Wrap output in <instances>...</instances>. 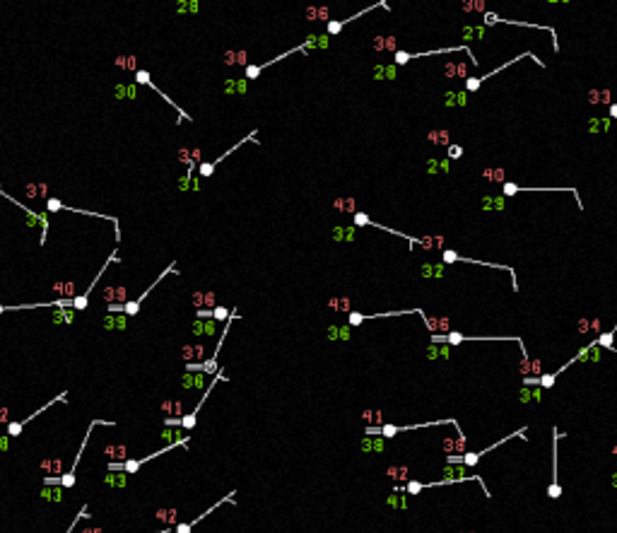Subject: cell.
Instances as JSON below:
<instances>
[{"mask_svg":"<svg viewBox=\"0 0 617 533\" xmlns=\"http://www.w3.org/2000/svg\"><path fill=\"white\" fill-rule=\"evenodd\" d=\"M439 425H453L458 427V420L456 417H446V420H434V422H415V425H367L364 427V434L369 437H383V439H391L400 432H412V430H424V427H439Z\"/></svg>","mask_w":617,"mask_h":533,"instance_id":"1","label":"cell"},{"mask_svg":"<svg viewBox=\"0 0 617 533\" xmlns=\"http://www.w3.org/2000/svg\"><path fill=\"white\" fill-rule=\"evenodd\" d=\"M169 273H176V263H169V266H166L164 270L159 273V278H157V280H155L152 285L147 287V289H145V292H142V294H140L138 299H125V302H119V304H116V302H109V314H125V316H130V319H133V316H138V311H140L142 302L147 299V294H150V292H152L155 287L159 285V283L164 280V278L169 275Z\"/></svg>","mask_w":617,"mask_h":533,"instance_id":"2","label":"cell"},{"mask_svg":"<svg viewBox=\"0 0 617 533\" xmlns=\"http://www.w3.org/2000/svg\"><path fill=\"white\" fill-rule=\"evenodd\" d=\"M460 51H465L468 56H470V61H473V68H478V58L473 56V48L470 46H446V48H429V51H415V53H410V51H396V68H400V65H405V63H410V61H415V58H427V56H441V53H460Z\"/></svg>","mask_w":617,"mask_h":533,"instance_id":"3","label":"cell"},{"mask_svg":"<svg viewBox=\"0 0 617 533\" xmlns=\"http://www.w3.org/2000/svg\"><path fill=\"white\" fill-rule=\"evenodd\" d=\"M441 263L444 266H451V263H473V266H485V268H497V270H506L511 273V287L514 292H518V283H516V270L511 266H504V263H494V261H475V258H468V256H460L451 248H441Z\"/></svg>","mask_w":617,"mask_h":533,"instance_id":"4","label":"cell"},{"mask_svg":"<svg viewBox=\"0 0 617 533\" xmlns=\"http://www.w3.org/2000/svg\"><path fill=\"white\" fill-rule=\"evenodd\" d=\"M547 193V191H559V193H572L574 196L576 205H578V210H583V203H581V198H578V191L572 188V186H518V184H514V181H506L504 186H501V196L504 198H509V196H516V193Z\"/></svg>","mask_w":617,"mask_h":533,"instance_id":"5","label":"cell"},{"mask_svg":"<svg viewBox=\"0 0 617 533\" xmlns=\"http://www.w3.org/2000/svg\"><path fill=\"white\" fill-rule=\"evenodd\" d=\"M97 425L111 427L114 422H111V420H92V422H89V427H87V432H84V437H82V444H80V449H78V453H75L73 468H70L68 473H63V475H60V480H58V485H60L63 490H70V488L75 485V480H78V463H80V458H82V451H84V447H87V442H89V434H92V430H94Z\"/></svg>","mask_w":617,"mask_h":533,"instance_id":"6","label":"cell"},{"mask_svg":"<svg viewBox=\"0 0 617 533\" xmlns=\"http://www.w3.org/2000/svg\"><path fill=\"white\" fill-rule=\"evenodd\" d=\"M523 58H531V61H535V63H537V68H545V63H542V61H540V58H537V56H533V53H531V51H523V53H518V56H514V58H511V61H506V63H501V65H499V68H494L492 73H485V75H478V78H468V80H465V92H468V94H470V92H478V89H480V84H482V82H487V80H490V78H492V75H499V73H501V70H506V68H511V65H514V63H518V61H523Z\"/></svg>","mask_w":617,"mask_h":533,"instance_id":"7","label":"cell"},{"mask_svg":"<svg viewBox=\"0 0 617 533\" xmlns=\"http://www.w3.org/2000/svg\"><path fill=\"white\" fill-rule=\"evenodd\" d=\"M46 210H48V212L68 210V212H78V215H87V217H101V220H109V222H114V227H116V242H121V225H119V217H114V215H104V212H89V210H82V207H70V205L60 203L58 198H48V201H46Z\"/></svg>","mask_w":617,"mask_h":533,"instance_id":"8","label":"cell"},{"mask_svg":"<svg viewBox=\"0 0 617 533\" xmlns=\"http://www.w3.org/2000/svg\"><path fill=\"white\" fill-rule=\"evenodd\" d=\"M56 403H68V391H60L58 396H53V398H51L48 403H43L41 408H39V410H34L32 415H27L24 420H17V422H7V432H5V434H7V437H17V434H20V432H22V430H24V427H27V425H29L32 420H37V417L41 415L43 410H48L51 406H56Z\"/></svg>","mask_w":617,"mask_h":533,"instance_id":"9","label":"cell"},{"mask_svg":"<svg viewBox=\"0 0 617 533\" xmlns=\"http://www.w3.org/2000/svg\"><path fill=\"white\" fill-rule=\"evenodd\" d=\"M490 24H511V27H531V29H547L552 34V51H559V41H557V32L547 24H531V22H518V20H504L497 12H485V27Z\"/></svg>","mask_w":617,"mask_h":533,"instance_id":"10","label":"cell"},{"mask_svg":"<svg viewBox=\"0 0 617 533\" xmlns=\"http://www.w3.org/2000/svg\"><path fill=\"white\" fill-rule=\"evenodd\" d=\"M408 314H417V316H427L422 309H400V311H383V314H362V311H350L347 314V326L355 328L364 324L367 319H386V316H408Z\"/></svg>","mask_w":617,"mask_h":533,"instance_id":"11","label":"cell"},{"mask_svg":"<svg viewBox=\"0 0 617 533\" xmlns=\"http://www.w3.org/2000/svg\"><path fill=\"white\" fill-rule=\"evenodd\" d=\"M114 261L119 263V251H111L109 261H104V266H101V268L97 270V278L92 280V285L87 287V289H84L82 294H78V297L73 299V309H75V311H84V309H87V304H89V294H92V289L97 287V280H99V278L104 275V270H106V268H109V263H114Z\"/></svg>","mask_w":617,"mask_h":533,"instance_id":"12","label":"cell"},{"mask_svg":"<svg viewBox=\"0 0 617 533\" xmlns=\"http://www.w3.org/2000/svg\"><path fill=\"white\" fill-rule=\"evenodd\" d=\"M234 497H237V490L227 492V497L217 499V502H215L212 507H207V509L203 512V514H200V516H196V519H191V521H183V524H176V526H174V533H191V531H193V526H198V524H200V521H203L205 516H210V514H212V512H215L217 507H222L224 502H234Z\"/></svg>","mask_w":617,"mask_h":533,"instance_id":"13","label":"cell"},{"mask_svg":"<svg viewBox=\"0 0 617 533\" xmlns=\"http://www.w3.org/2000/svg\"><path fill=\"white\" fill-rule=\"evenodd\" d=\"M135 84H138V87H140V84H145V87H150V89H152V92H157V94H159V97H162V99H164V102H166V104H169V106H174V109H176V111H179V119H181V121H186V119H191V116H188V114H183V109H181V106H176V102H174V99H171V97H166L164 92H162V89H159V87H157V84H155V82L150 80V73H147V70H135Z\"/></svg>","mask_w":617,"mask_h":533,"instance_id":"14","label":"cell"},{"mask_svg":"<svg viewBox=\"0 0 617 533\" xmlns=\"http://www.w3.org/2000/svg\"><path fill=\"white\" fill-rule=\"evenodd\" d=\"M564 434L555 427L552 430V483H550V488H547V497L550 499H559V494H562V488H559V478H557V442L562 439Z\"/></svg>","mask_w":617,"mask_h":533,"instance_id":"15","label":"cell"},{"mask_svg":"<svg viewBox=\"0 0 617 533\" xmlns=\"http://www.w3.org/2000/svg\"><path fill=\"white\" fill-rule=\"evenodd\" d=\"M376 7H388L386 2H376V5H369V7H364V10H359L357 15H350V17H345V20H330L328 24H326V34L328 37H333V34H340L342 32V27L345 24H350V22H355L357 17H362V15H367V12H371V10H376Z\"/></svg>","mask_w":617,"mask_h":533,"instance_id":"16","label":"cell"},{"mask_svg":"<svg viewBox=\"0 0 617 533\" xmlns=\"http://www.w3.org/2000/svg\"><path fill=\"white\" fill-rule=\"evenodd\" d=\"M419 275L424 278V280H437V278H446V266L439 261V263H434V261H424L422 266H419Z\"/></svg>","mask_w":617,"mask_h":533,"instance_id":"17","label":"cell"},{"mask_svg":"<svg viewBox=\"0 0 617 533\" xmlns=\"http://www.w3.org/2000/svg\"><path fill=\"white\" fill-rule=\"evenodd\" d=\"M193 335L196 338H215L217 335V321L212 319H196L193 321Z\"/></svg>","mask_w":617,"mask_h":533,"instance_id":"18","label":"cell"},{"mask_svg":"<svg viewBox=\"0 0 617 533\" xmlns=\"http://www.w3.org/2000/svg\"><path fill=\"white\" fill-rule=\"evenodd\" d=\"M386 449V439L383 437H369V434H364L362 439H359V451L362 453H383Z\"/></svg>","mask_w":617,"mask_h":533,"instance_id":"19","label":"cell"},{"mask_svg":"<svg viewBox=\"0 0 617 533\" xmlns=\"http://www.w3.org/2000/svg\"><path fill=\"white\" fill-rule=\"evenodd\" d=\"M181 386L188 391V389H207V376L203 371H196V374H191V371H186L183 376H181Z\"/></svg>","mask_w":617,"mask_h":533,"instance_id":"20","label":"cell"},{"mask_svg":"<svg viewBox=\"0 0 617 533\" xmlns=\"http://www.w3.org/2000/svg\"><path fill=\"white\" fill-rule=\"evenodd\" d=\"M128 321H130V316H125V314H106L104 321H101V326L106 328V330H125Z\"/></svg>","mask_w":617,"mask_h":533,"instance_id":"21","label":"cell"},{"mask_svg":"<svg viewBox=\"0 0 617 533\" xmlns=\"http://www.w3.org/2000/svg\"><path fill=\"white\" fill-rule=\"evenodd\" d=\"M588 102L596 104V106H610L613 99H610V89L608 87H596V89H588Z\"/></svg>","mask_w":617,"mask_h":533,"instance_id":"22","label":"cell"},{"mask_svg":"<svg viewBox=\"0 0 617 533\" xmlns=\"http://www.w3.org/2000/svg\"><path fill=\"white\" fill-rule=\"evenodd\" d=\"M444 75H446V78L468 80V78H470V68H468V63H446V65H444Z\"/></svg>","mask_w":617,"mask_h":533,"instance_id":"23","label":"cell"},{"mask_svg":"<svg viewBox=\"0 0 617 533\" xmlns=\"http://www.w3.org/2000/svg\"><path fill=\"white\" fill-rule=\"evenodd\" d=\"M480 207H482L485 212H490V210L501 212V210H506V198H504V196H482V198H480Z\"/></svg>","mask_w":617,"mask_h":533,"instance_id":"24","label":"cell"},{"mask_svg":"<svg viewBox=\"0 0 617 533\" xmlns=\"http://www.w3.org/2000/svg\"><path fill=\"white\" fill-rule=\"evenodd\" d=\"M104 485L114 488V490H123L128 485V473H114V471L104 473Z\"/></svg>","mask_w":617,"mask_h":533,"instance_id":"25","label":"cell"},{"mask_svg":"<svg viewBox=\"0 0 617 533\" xmlns=\"http://www.w3.org/2000/svg\"><path fill=\"white\" fill-rule=\"evenodd\" d=\"M326 335H328V340H352V328L347 326H338V324H333V326L326 328Z\"/></svg>","mask_w":617,"mask_h":533,"instance_id":"26","label":"cell"},{"mask_svg":"<svg viewBox=\"0 0 617 533\" xmlns=\"http://www.w3.org/2000/svg\"><path fill=\"white\" fill-rule=\"evenodd\" d=\"M427 140L429 143H434V145H451V130L449 128H434V130H429L427 133Z\"/></svg>","mask_w":617,"mask_h":533,"instance_id":"27","label":"cell"},{"mask_svg":"<svg viewBox=\"0 0 617 533\" xmlns=\"http://www.w3.org/2000/svg\"><path fill=\"white\" fill-rule=\"evenodd\" d=\"M330 237H333V242H355V227L352 225L350 227L338 225V227L330 229Z\"/></svg>","mask_w":617,"mask_h":533,"instance_id":"28","label":"cell"},{"mask_svg":"<svg viewBox=\"0 0 617 533\" xmlns=\"http://www.w3.org/2000/svg\"><path fill=\"white\" fill-rule=\"evenodd\" d=\"M396 75H398V68L391 63V65H376L374 68V80L378 82H391L396 80Z\"/></svg>","mask_w":617,"mask_h":533,"instance_id":"29","label":"cell"},{"mask_svg":"<svg viewBox=\"0 0 617 533\" xmlns=\"http://www.w3.org/2000/svg\"><path fill=\"white\" fill-rule=\"evenodd\" d=\"M468 102H470V97H468L465 89L463 92H446L444 94V106H468Z\"/></svg>","mask_w":617,"mask_h":533,"instance_id":"30","label":"cell"},{"mask_svg":"<svg viewBox=\"0 0 617 533\" xmlns=\"http://www.w3.org/2000/svg\"><path fill=\"white\" fill-rule=\"evenodd\" d=\"M39 497H41L43 502H63V488L60 485H43L41 492H39Z\"/></svg>","mask_w":617,"mask_h":533,"instance_id":"31","label":"cell"},{"mask_svg":"<svg viewBox=\"0 0 617 533\" xmlns=\"http://www.w3.org/2000/svg\"><path fill=\"white\" fill-rule=\"evenodd\" d=\"M482 179H487V181H494V184H506L509 179H506V169H501V166H487V169H482Z\"/></svg>","mask_w":617,"mask_h":533,"instance_id":"32","label":"cell"},{"mask_svg":"<svg viewBox=\"0 0 617 533\" xmlns=\"http://www.w3.org/2000/svg\"><path fill=\"white\" fill-rule=\"evenodd\" d=\"M487 27H463V41L468 46V41H482L487 39Z\"/></svg>","mask_w":617,"mask_h":533,"instance_id":"33","label":"cell"},{"mask_svg":"<svg viewBox=\"0 0 617 533\" xmlns=\"http://www.w3.org/2000/svg\"><path fill=\"white\" fill-rule=\"evenodd\" d=\"M449 352H451V345H432L429 343V348L424 350V355H427V360H446L449 357Z\"/></svg>","mask_w":617,"mask_h":533,"instance_id":"34","label":"cell"},{"mask_svg":"<svg viewBox=\"0 0 617 533\" xmlns=\"http://www.w3.org/2000/svg\"><path fill=\"white\" fill-rule=\"evenodd\" d=\"M246 92H248V80H246V78L224 82V94H246Z\"/></svg>","mask_w":617,"mask_h":533,"instance_id":"35","label":"cell"},{"mask_svg":"<svg viewBox=\"0 0 617 533\" xmlns=\"http://www.w3.org/2000/svg\"><path fill=\"white\" fill-rule=\"evenodd\" d=\"M451 171V160H427V174H449Z\"/></svg>","mask_w":617,"mask_h":533,"instance_id":"36","label":"cell"},{"mask_svg":"<svg viewBox=\"0 0 617 533\" xmlns=\"http://www.w3.org/2000/svg\"><path fill=\"white\" fill-rule=\"evenodd\" d=\"M386 507H391V509H408V494L405 492H391L386 497Z\"/></svg>","mask_w":617,"mask_h":533,"instance_id":"37","label":"cell"},{"mask_svg":"<svg viewBox=\"0 0 617 533\" xmlns=\"http://www.w3.org/2000/svg\"><path fill=\"white\" fill-rule=\"evenodd\" d=\"M333 207H335L338 212L355 215V212H357V201H355V198H335V201H333Z\"/></svg>","mask_w":617,"mask_h":533,"instance_id":"38","label":"cell"},{"mask_svg":"<svg viewBox=\"0 0 617 533\" xmlns=\"http://www.w3.org/2000/svg\"><path fill=\"white\" fill-rule=\"evenodd\" d=\"M193 304L198 309L207 307V311H210V309H215V294L212 292H193Z\"/></svg>","mask_w":617,"mask_h":533,"instance_id":"39","label":"cell"},{"mask_svg":"<svg viewBox=\"0 0 617 533\" xmlns=\"http://www.w3.org/2000/svg\"><path fill=\"white\" fill-rule=\"evenodd\" d=\"M155 519L162 521L164 526H176L179 512H176V509H157V512H155Z\"/></svg>","mask_w":617,"mask_h":533,"instance_id":"40","label":"cell"},{"mask_svg":"<svg viewBox=\"0 0 617 533\" xmlns=\"http://www.w3.org/2000/svg\"><path fill=\"white\" fill-rule=\"evenodd\" d=\"M328 307H330V309H335V311H345V314L355 311V309H352V299H350V297H333V299H328Z\"/></svg>","mask_w":617,"mask_h":533,"instance_id":"41","label":"cell"},{"mask_svg":"<svg viewBox=\"0 0 617 533\" xmlns=\"http://www.w3.org/2000/svg\"><path fill=\"white\" fill-rule=\"evenodd\" d=\"M222 61H224L227 65H244V68H246V51H244V48H241V51H227Z\"/></svg>","mask_w":617,"mask_h":533,"instance_id":"42","label":"cell"},{"mask_svg":"<svg viewBox=\"0 0 617 533\" xmlns=\"http://www.w3.org/2000/svg\"><path fill=\"white\" fill-rule=\"evenodd\" d=\"M104 451L109 453V458H111L114 463H121V461H128V449H125L123 444H119V447H116V444H109V447H106Z\"/></svg>","mask_w":617,"mask_h":533,"instance_id":"43","label":"cell"},{"mask_svg":"<svg viewBox=\"0 0 617 533\" xmlns=\"http://www.w3.org/2000/svg\"><path fill=\"white\" fill-rule=\"evenodd\" d=\"M114 94H116V99H135L138 97V84L135 82L133 84H116Z\"/></svg>","mask_w":617,"mask_h":533,"instance_id":"44","label":"cell"},{"mask_svg":"<svg viewBox=\"0 0 617 533\" xmlns=\"http://www.w3.org/2000/svg\"><path fill=\"white\" fill-rule=\"evenodd\" d=\"M610 125H613L610 119H598V116H596V119L588 121V133H593V135H596V133H608Z\"/></svg>","mask_w":617,"mask_h":533,"instance_id":"45","label":"cell"},{"mask_svg":"<svg viewBox=\"0 0 617 533\" xmlns=\"http://www.w3.org/2000/svg\"><path fill=\"white\" fill-rule=\"evenodd\" d=\"M374 48L376 51H398L396 37H376L374 39Z\"/></svg>","mask_w":617,"mask_h":533,"instance_id":"46","label":"cell"},{"mask_svg":"<svg viewBox=\"0 0 617 533\" xmlns=\"http://www.w3.org/2000/svg\"><path fill=\"white\" fill-rule=\"evenodd\" d=\"M183 355H186V360H188V362H193V360H203L205 348H203V345H183Z\"/></svg>","mask_w":617,"mask_h":533,"instance_id":"47","label":"cell"},{"mask_svg":"<svg viewBox=\"0 0 617 533\" xmlns=\"http://www.w3.org/2000/svg\"><path fill=\"white\" fill-rule=\"evenodd\" d=\"M229 316H232V309H227V307H215L207 311V319H212V321H227Z\"/></svg>","mask_w":617,"mask_h":533,"instance_id":"48","label":"cell"},{"mask_svg":"<svg viewBox=\"0 0 617 533\" xmlns=\"http://www.w3.org/2000/svg\"><path fill=\"white\" fill-rule=\"evenodd\" d=\"M328 15H330L328 7H306V20H328Z\"/></svg>","mask_w":617,"mask_h":533,"instance_id":"49","label":"cell"},{"mask_svg":"<svg viewBox=\"0 0 617 533\" xmlns=\"http://www.w3.org/2000/svg\"><path fill=\"white\" fill-rule=\"evenodd\" d=\"M463 152H465V150H463V145H453V143H451V145H449V150H446V160H451V162H453V160H460V157H463Z\"/></svg>","mask_w":617,"mask_h":533,"instance_id":"50","label":"cell"},{"mask_svg":"<svg viewBox=\"0 0 617 533\" xmlns=\"http://www.w3.org/2000/svg\"><path fill=\"white\" fill-rule=\"evenodd\" d=\"M53 324H73V311H56L53 314Z\"/></svg>","mask_w":617,"mask_h":533,"instance_id":"51","label":"cell"},{"mask_svg":"<svg viewBox=\"0 0 617 533\" xmlns=\"http://www.w3.org/2000/svg\"><path fill=\"white\" fill-rule=\"evenodd\" d=\"M116 65H121L123 70H135V56H123V58H116Z\"/></svg>","mask_w":617,"mask_h":533,"instance_id":"52","label":"cell"},{"mask_svg":"<svg viewBox=\"0 0 617 533\" xmlns=\"http://www.w3.org/2000/svg\"><path fill=\"white\" fill-rule=\"evenodd\" d=\"M518 401H521V403H531V401H533V391H531L528 386H523L521 393H518Z\"/></svg>","mask_w":617,"mask_h":533,"instance_id":"53","label":"cell"},{"mask_svg":"<svg viewBox=\"0 0 617 533\" xmlns=\"http://www.w3.org/2000/svg\"><path fill=\"white\" fill-rule=\"evenodd\" d=\"M362 417H364L367 422H376V420L381 417V412H378V410H364V412H362Z\"/></svg>","mask_w":617,"mask_h":533,"instance_id":"54","label":"cell"},{"mask_svg":"<svg viewBox=\"0 0 617 533\" xmlns=\"http://www.w3.org/2000/svg\"><path fill=\"white\" fill-rule=\"evenodd\" d=\"M0 451H2V453L10 451V437H7V434H0Z\"/></svg>","mask_w":617,"mask_h":533,"instance_id":"55","label":"cell"},{"mask_svg":"<svg viewBox=\"0 0 617 533\" xmlns=\"http://www.w3.org/2000/svg\"><path fill=\"white\" fill-rule=\"evenodd\" d=\"M608 119H610V121H617V104L615 102L608 106Z\"/></svg>","mask_w":617,"mask_h":533,"instance_id":"56","label":"cell"},{"mask_svg":"<svg viewBox=\"0 0 617 533\" xmlns=\"http://www.w3.org/2000/svg\"><path fill=\"white\" fill-rule=\"evenodd\" d=\"M591 362H600V350L598 348H591Z\"/></svg>","mask_w":617,"mask_h":533,"instance_id":"57","label":"cell"},{"mask_svg":"<svg viewBox=\"0 0 617 533\" xmlns=\"http://www.w3.org/2000/svg\"><path fill=\"white\" fill-rule=\"evenodd\" d=\"M0 422H7V408H0Z\"/></svg>","mask_w":617,"mask_h":533,"instance_id":"58","label":"cell"},{"mask_svg":"<svg viewBox=\"0 0 617 533\" xmlns=\"http://www.w3.org/2000/svg\"><path fill=\"white\" fill-rule=\"evenodd\" d=\"M610 485H613V488L617 490V473H613V475H610Z\"/></svg>","mask_w":617,"mask_h":533,"instance_id":"59","label":"cell"},{"mask_svg":"<svg viewBox=\"0 0 617 533\" xmlns=\"http://www.w3.org/2000/svg\"><path fill=\"white\" fill-rule=\"evenodd\" d=\"M82 533H101V529H84Z\"/></svg>","mask_w":617,"mask_h":533,"instance_id":"60","label":"cell"},{"mask_svg":"<svg viewBox=\"0 0 617 533\" xmlns=\"http://www.w3.org/2000/svg\"><path fill=\"white\" fill-rule=\"evenodd\" d=\"M613 456H615V458H617V444H615V447H613Z\"/></svg>","mask_w":617,"mask_h":533,"instance_id":"61","label":"cell"},{"mask_svg":"<svg viewBox=\"0 0 617 533\" xmlns=\"http://www.w3.org/2000/svg\"><path fill=\"white\" fill-rule=\"evenodd\" d=\"M460 533H475V531H460Z\"/></svg>","mask_w":617,"mask_h":533,"instance_id":"62","label":"cell"}]
</instances>
